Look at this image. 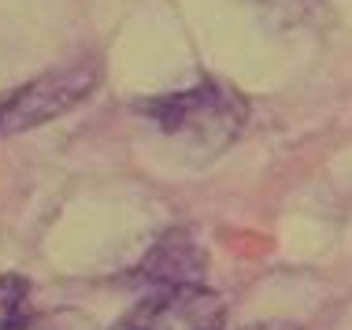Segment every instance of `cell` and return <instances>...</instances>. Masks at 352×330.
<instances>
[{
	"instance_id": "7",
	"label": "cell",
	"mask_w": 352,
	"mask_h": 330,
	"mask_svg": "<svg viewBox=\"0 0 352 330\" xmlns=\"http://www.w3.org/2000/svg\"><path fill=\"white\" fill-rule=\"evenodd\" d=\"M237 330H300V327L285 323V319H267V323H249V327H237Z\"/></svg>"
},
{
	"instance_id": "1",
	"label": "cell",
	"mask_w": 352,
	"mask_h": 330,
	"mask_svg": "<svg viewBox=\"0 0 352 330\" xmlns=\"http://www.w3.org/2000/svg\"><path fill=\"white\" fill-rule=\"evenodd\" d=\"M138 111L152 119L164 134L193 145L197 153H219L241 134L245 119H249V104L234 86L215 78L197 82L193 89L182 93H164V97L141 100Z\"/></svg>"
},
{
	"instance_id": "4",
	"label": "cell",
	"mask_w": 352,
	"mask_h": 330,
	"mask_svg": "<svg viewBox=\"0 0 352 330\" xmlns=\"http://www.w3.org/2000/svg\"><path fill=\"white\" fill-rule=\"evenodd\" d=\"M134 275L141 282L167 289V286H204L208 275V249L193 238L189 230L175 226V230L160 234L156 245L145 252Z\"/></svg>"
},
{
	"instance_id": "5",
	"label": "cell",
	"mask_w": 352,
	"mask_h": 330,
	"mask_svg": "<svg viewBox=\"0 0 352 330\" xmlns=\"http://www.w3.org/2000/svg\"><path fill=\"white\" fill-rule=\"evenodd\" d=\"M30 297L34 289L23 275H0V330H23L34 323L37 312Z\"/></svg>"
},
{
	"instance_id": "3",
	"label": "cell",
	"mask_w": 352,
	"mask_h": 330,
	"mask_svg": "<svg viewBox=\"0 0 352 330\" xmlns=\"http://www.w3.org/2000/svg\"><path fill=\"white\" fill-rule=\"evenodd\" d=\"M226 305L208 286H167L145 297L111 330H223Z\"/></svg>"
},
{
	"instance_id": "2",
	"label": "cell",
	"mask_w": 352,
	"mask_h": 330,
	"mask_svg": "<svg viewBox=\"0 0 352 330\" xmlns=\"http://www.w3.org/2000/svg\"><path fill=\"white\" fill-rule=\"evenodd\" d=\"M97 82H100V63L93 56L45 71L41 78L26 82V86H19L0 100V138L26 134L34 126L60 119L63 111L78 108L97 89Z\"/></svg>"
},
{
	"instance_id": "6",
	"label": "cell",
	"mask_w": 352,
	"mask_h": 330,
	"mask_svg": "<svg viewBox=\"0 0 352 330\" xmlns=\"http://www.w3.org/2000/svg\"><path fill=\"white\" fill-rule=\"evenodd\" d=\"M23 330H93V327L74 312H52V316H37L34 323L23 327Z\"/></svg>"
}]
</instances>
